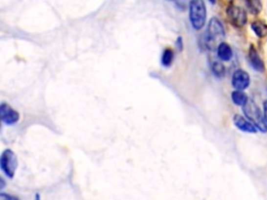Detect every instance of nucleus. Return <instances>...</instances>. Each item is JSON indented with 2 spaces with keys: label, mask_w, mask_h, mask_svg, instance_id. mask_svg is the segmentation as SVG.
<instances>
[{
  "label": "nucleus",
  "mask_w": 267,
  "mask_h": 200,
  "mask_svg": "<svg viewBox=\"0 0 267 200\" xmlns=\"http://www.w3.org/2000/svg\"><path fill=\"white\" fill-rule=\"evenodd\" d=\"M263 116L267 125V100H265V101L263 102Z\"/></svg>",
  "instance_id": "obj_16"
},
{
  "label": "nucleus",
  "mask_w": 267,
  "mask_h": 200,
  "mask_svg": "<svg viewBox=\"0 0 267 200\" xmlns=\"http://www.w3.org/2000/svg\"><path fill=\"white\" fill-rule=\"evenodd\" d=\"M217 51V57L222 61H229L233 58V50L231 46L225 43V42H221L216 47Z\"/></svg>",
  "instance_id": "obj_10"
},
{
  "label": "nucleus",
  "mask_w": 267,
  "mask_h": 200,
  "mask_svg": "<svg viewBox=\"0 0 267 200\" xmlns=\"http://www.w3.org/2000/svg\"><path fill=\"white\" fill-rule=\"evenodd\" d=\"M0 119L6 124H14L19 120V114L14 111L9 104L3 103L0 105Z\"/></svg>",
  "instance_id": "obj_9"
},
{
  "label": "nucleus",
  "mask_w": 267,
  "mask_h": 200,
  "mask_svg": "<svg viewBox=\"0 0 267 200\" xmlns=\"http://www.w3.org/2000/svg\"><path fill=\"white\" fill-rule=\"evenodd\" d=\"M182 41H183V40H182V38L178 37V38L177 45H178V48L179 50H182V49H183V42H182Z\"/></svg>",
  "instance_id": "obj_17"
},
{
  "label": "nucleus",
  "mask_w": 267,
  "mask_h": 200,
  "mask_svg": "<svg viewBox=\"0 0 267 200\" xmlns=\"http://www.w3.org/2000/svg\"><path fill=\"white\" fill-rule=\"evenodd\" d=\"M225 37V30L222 21L213 17L210 21L206 33L200 37V45L203 49L213 50Z\"/></svg>",
  "instance_id": "obj_1"
},
{
  "label": "nucleus",
  "mask_w": 267,
  "mask_h": 200,
  "mask_svg": "<svg viewBox=\"0 0 267 200\" xmlns=\"http://www.w3.org/2000/svg\"><path fill=\"white\" fill-rule=\"evenodd\" d=\"M247 57H248L249 64H250V66L253 67L254 70H256L257 72H260V73H263L265 71L264 60H262L260 55H259V52L257 51L254 45H250Z\"/></svg>",
  "instance_id": "obj_7"
},
{
  "label": "nucleus",
  "mask_w": 267,
  "mask_h": 200,
  "mask_svg": "<svg viewBox=\"0 0 267 200\" xmlns=\"http://www.w3.org/2000/svg\"><path fill=\"white\" fill-rule=\"evenodd\" d=\"M250 27H252L255 35L258 38H260V39H262V38H265L267 36V24L265 22H263L261 20L254 21L252 23V25H250Z\"/></svg>",
  "instance_id": "obj_11"
},
{
  "label": "nucleus",
  "mask_w": 267,
  "mask_h": 200,
  "mask_svg": "<svg viewBox=\"0 0 267 200\" xmlns=\"http://www.w3.org/2000/svg\"><path fill=\"white\" fill-rule=\"evenodd\" d=\"M233 122L235 126H236L238 129H240L241 132L246 133V134H256L258 132V129L256 126L250 122L248 119L245 118L239 114H236L233 118Z\"/></svg>",
  "instance_id": "obj_8"
},
{
  "label": "nucleus",
  "mask_w": 267,
  "mask_h": 200,
  "mask_svg": "<svg viewBox=\"0 0 267 200\" xmlns=\"http://www.w3.org/2000/svg\"><path fill=\"white\" fill-rule=\"evenodd\" d=\"M174 58H175L174 50L170 48H166L162 55V59H161L162 65L166 68L170 67L172 65V61H174Z\"/></svg>",
  "instance_id": "obj_15"
},
{
  "label": "nucleus",
  "mask_w": 267,
  "mask_h": 200,
  "mask_svg": "<svg viewBox=\"0 0 267 200\" xmlns=\"http://www.w3.org/2000/svg\"><path fill=\"white\" fill-rule=\"evenodd\" d=\"M226 16L235 27H243L247 22L246 11L243 7L234 3H231L227 6Z\"/></svg>",
  "instance_id": "obj_4"
},
{
  "label": "nucleus",
  "mask_w": 267,
  "mask_h": 200,
  "mask_svg": "<svg viewBox=\"0 0 267 200\" xmlns=\"http://www.w3.org/2000/svg\"><path fill=\"white\" fill-rule=\"evenodd\" d=\"M231 98H232V101L235 105L237 106H243L246 101L248 100V97L247 95L245 93V92L241 91V90H235L232 92L231 94Z\"/></svg>",
  "instance_id": "obj_12"
},
{
  "label": "nucleus",
  "mask_w": 267,
  "mask_h": 200,
  "mask_svg": "<svg viewBox=\"0 0 267 200\" xmlns=\"http://www.w3.org/2000/svg\"><path fill=\"white\" fill-rule=\"evenodd\" d=\"M17 157L15 153L10 149L4 150L0 157V167L9 178H13L15 175V172L17 170Z\"/></svg>",
  "instance_id": "obj_5"
},
{
  "label": "nucleus",
  "mask_w": 267,
  "mask_h": 200,
  "mask_svg": "<svg viewBox=\"0 0 267 200\" xmlns=\"http://www.w3.org/2000/svg\"><path fill=\"white\" fill-rule=\"evenodd\" d=\"M0 199L9 200V199H15V198L12 197V196H9V195H5V194H0Z\"/></svg>",
  "instance_id": "obj_18"
},
{
  "label": "nucleus",
  "mask_w": 267,
  "mask_h": 200,
  "mask_svg": "<svg viewBox=\"0 0 267 200\" xmlns=\"http://www.w3.org/2000/svg\"><path fill=\"white\" fill-rule=\"evenodd\" d=\"M242 111L246 119L253 123L259 132L263 134L267 133V125L264 120L263 113L253 99L248 98L246 103L242 106Z\"/></svg>",
  "instance_id": "obj_2"
},
{
  "label": "nucleus",
  "mask_w": 267,
  "mask_h": 200,
  "mask_svg": "<svg viewBox=\"0 0 267 200\" xmlns=\"http://www.w3.org/2000/svg\"><path fill=\"white\" fill-rule=\"evenodd\" d=\"M248 11L253 15H258L262 11V1L261 0H245Z\"/></svg>",
  "instance_id": "obj_14"
},
{
  "label": "nucleus",
  "mask_w": 267,
  "mask_h": 200,
  "mask_svg": "<svg viewBox=\"0 0 267 200\" xmlns=\"http://www.w3.org/2000/svg\"><path fill=\"white\" fill-rule=\"evenodd\" d=\"M189 19L195 30H200L205 26L207 9L203 0H191L189 4Z\"/></svg>",
  "instance_id": "obj_3"
},
{
  "label": "nucleus",
  "mask_w": 267,
  "mask_h": 200,
  "mask_svg": "<svg viewBox=\"0 0 267 200\" xmlns=\"http://www.w3.org/2000/svg\"><path fill=\"white\" fill-rule=\"evenodd\" d=\"M3 188H4V181L0 179V190L3 189Z\"/></svg>",
  "instance_id": "obj_19"
},
{
  "label": "nucleus",
  "mask_w": 267,
  "mask_h": 200,
  "mask_svg": "<svg viewBox=\"0 0 267 200\" xmlns=\"http://www.w3.org/2000/svg\"><path fill=\"white\" fill-rule=\"evenodd\" d=\"M211 71L216 78L222 79L225 74V67L222 63V60H213L211 61Z\"/></svg>",
  "instance_id": "obj_13"
},
{
  "label": "nucleus",
  "mask_w": 267,
  "mask_h": 200,
  "mask_svg": "<svg viewBox=\"0 0 267 200\" xmlns=\"http://www.w3.org/2000/svg\"><path fill=\"white\" fill-rule=\"evenodd\" d=\"M168 1H174V0H168Z\"/></svg>",
  "instance_id": "obj_21"
},
{
  "label": "nucleus",
  "mask_w": 267,
  "mask_h": 200,
  "mask_svg": "<svg viewBox=\"0 0 267 200\" xmlns=\"http://www.w3.org/2000/svg\"><path fill=\"white\" fill-rule=\"evenodd\" d=\"M250 84V76L242 69H237L232 75V86L235 90H246Z\"/></svg>",
  "instance_id": "obj_6"
},
{
  "label": "nucleus",
  "mask_w": 267,
  "mask_h": 200,
  "mask_svg": "<svg viewBox=\"0 0 267 200\" xmlns=\"http://www.w3.org/2000/svg\"><path fill=\"white\" fill-rule=\"evenodd\" d=\"M209 1H210L211 3H213V4H214V3L216 2V0H209Z\"/></svg>",
  "instance_id": "obj_20"
}]
</instances>
